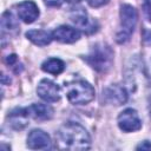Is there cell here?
<instances>
[{
    "instance_id": "cell-10",
    "label": "cell",
    "mask_w": 151,
    "mask_h": 151,
    "mask_svg": "<svg viewBox=\"0 0 151 151\" xmlns=\"http://www.w3.org/2000/svg\"><path fill=\"white\" fill-rule=\"evenodd\" d=\"M52 37L53 39H55L59 42L63 44H72L74 41H77L80 38V32L77 28H73L71 26H59L57 27L53 32H52Z\"/></svg>"
},
{
    "instance_id": "cell-16",
    "label": "cell",
    "mask_w": 151,
    "mask_h": 151,
    "mask_svg": "<svg viewBox=\"0 0 151 151\" xmlns=\"http://www.w3.org/2000/svg\"><path fill=\"white\" fill-rule=\"evenodd\" d=\"M1 31H2V35L7 34H12V33H17L18 32V22L15 21L14 17L12 15L11 12H5L1 17Z\"/></svg>"
},
{
    "instance_id": "cell-23",
    "label": "cell",
    "mask_w": 151,
    "mask_h": 151,
    "mask_svg": "<svg viewBox=\"0 0 151 151\" xmlns=\"http://www.w3.org/2000/svg\"><path fill=\"white\" fill-rule=\"evenodd\" d=\"M66 1H70V2H78V1H80V0H66Z\"/></svg>"
},
{
    "instance_id": "cell-12",
    "label": "cell",
    "mask_w": 151,
    "mask_h": 151,
    "mask_svg": "<svg viewBox=\"0 0 151 151\" xmlns=\"http://www.w3.org/2000/svg\"><path fill=\"white\" fill-rule=\"evenodd\" d=\"M26 111L34 120H48L53 117V109L47 104H32L26 107Z\"/></svg>"
},
{
    "instance_id": "cell-3",
    "label": "cell",
    "mask_w": 151,
    "mask_h": 151,
    "mask_svg": "<svg viewBox=\"0 0 151 151\" xmlns=\"http://www.w3.org/2000/svg\"><path fill=\"white\" fill-rule=\"evenodd\" d=\"M120 26L116 35V40L119 44L126 42L134 31L137 24V11L133 6L124 4L120 6Z\"/></svg>"
},
{
    "instance_id": "cell-1",
    "label": "cell",
    "mask_w": 151,
    "mask_h": 151,
    "mask_svg": "<svg viewBox=\"0 0 151 151\" xmlns=\"http://www.w3.org/2000/svg\"><path fill=\"white\" fill-rule=\"evenodd\" d=\"M58 138L63 147L70 150H87L91 145V138L86 129L73 122L65 123L60 126Z\"/></svg>"
},
{
    "instance_id": "cell-13",
    "label": "cell",
    "mask_w": 151,
    "mask_h": 151,
    "mask_svg": "<svg viewBox=\"0 0 151 151\" xmlns=\"http://www.w3.org/2000/svg\"><path fill=\"white\" fill-rule=\"evenodd\" d=\"M8 122L9 125L14 130H22L28 124V113L26 111V107L24 109H15L8 114Z\"/></svg>"
},
{
    "instance_id": "cell-15",
    "label": "cell",
    "mask_w": 151,
    "mask_h": 151,
    "mask_svg": "<svg viewBox=\"0 0 151 151\" xmlns=\"http://www.w3.org/2000/svg\"><path fill=\"white\" fill-rule=\"evenodd\" d=\"M41 68L42 71L47 73L57 76V74H60L65 70V64L59 58H50L41 64Z\"/></svg>"
},
{
    "instance_id": "cell-19",
    "label": "cell",
    "mask_w": 151,
    "mask_h": 151,
    "mask_svg": "<svg viewBox=\"0 0 151 151\" xmlns=\"http://www.w3.org/2000/svg\"><path fill=\"white\" fill-rule=\"evenodd\" d=\"M64 1L65 0H44L45 5H47L48 7H60Z\"/></svg>"
},
{
    "instance_id": "cell-6",
    "label": "cell",
    "mask_w": 151,
    "mask_h": 151,
    "mask_svg": "<svg viewBox=\"0 0 151 151\" xmlns=\"http://www.w3.org/2000/svg\"><path fill=\"white\" fill-rule=\"evenodd\" d=\"M37 93L47 103H57L60 99V87L50 79H42L38 84Z\"/></svg>"
},
{
    "instance_id": "cell-2",
    "label": "cell",
    "mask_w": 151,
    "mask_h": 151,
    "mask_svg": "<svg viewBox=\"0 0 151 151\" xmlns=\"http://www.w3.org/2000/svg\"><path fill=\"white\" fill-rule=\"evenodd\" d=\"M66 97L73 105H84L93 100L94 88L85 80H74L65 84Z\"/></svg>"
},
{
    "instance_id": "cell-5",
    "label": "cell",
    "mask_w": 151,
    "mask_h": 151,
    "mask_svg": "<svg viewBox=\"0 0 151 151\" xmlns=\"http://www.w3.org/2000/svg\"><path fill=\"white\" fill-rule=\"evenodd\" d=\"M118 126L124 132L138 131L142 127V122L136 110L126 109L118 116Z\"/></svg>"
},
{
    "instance_id": "cell-17",
    "label": "cell",
    "mask_w": 151,
    "mask_h": 151,
    "mask_svg": "<svg viewBox=\"0 0 151 151\" xmlns=\"http://www.w3.org/2000/svg\"><path fill=\"white\" fill-rule=\"evenodd\" d=\"M143 11H144V15L147 19V21L151 22V0H144Z\"/></svg>"
},
{
    "instance_id": "cell-21",
    "label": "cell",
    "mask_w": 151,
    "mask_h": 151,
    "mask_svg": "<svg viewBox=\"0 0 151 151\" xmlns=\"http://www.w3.org/2000/svg\"><path fill=\"white\" fill-rule=\"evenodd\" d=\"M18 61V58H17V55L15 54H11V55H8L7 58H6V63L8 64V65H14L15 63Z\"/></svg>"
},
{
    "instance_id": "cell-14",
    "label": "cell",
    "mask_w": 151,
    "mask_h": 151,
    "mask_svg": "<svg viewBox=\"0 0 151 151\" xmlns=\"http://www.w3.org/2000/svg\"><path fill=\"white\" fill-rule=\"evenodd\" d=\"M26 38L38 46H46L53 39L52 34L44 29H29L26 32Z\"/></svg>"
},
{
    "instance_id": "cell-7",
    "label": "cell",
    "mask_w": 151,
    "mask_h": 151,
    "mask_svg": "<svg viewBox=\"0 0 151 151\" xmlns=\"http://www.w3.org/2000/svg\"><path fill=\"white\" fill-rule=\"evenodd\" d=\"M27 146L32 150H46L51 147V138L42 130H32L27 136Z\"/></svg>"
},
{
    "instance_id": "cell-20",
    "label": "cell",
    "mask_w": 151,
    "mask_h": 151,
    "mask_svg": "<svg viewBox=\"0 0 151 151\" xmlns=\"http://www.w3.org/2000/svg\"><path fill=\"white\" fill-rule=\"evenodd\" d=\"M137 150H151V143L147 140H144L143 143H140L139 145H137L136 147Z\"/></svg>"
},
{
    "instance_id": "cell-18",
    "label": "cell",
    "mask_w": 151,
    "mask_h": 151,
    "mask_svg": "<svg viewBox=\"0 0 151 151\" xmlns=\"http://www.w3.org/2000/svg\"><path fill=\"white\" fill-rule=\"evenodd\" d=\"M91 7H101L109 2V0H86Z\"/></svg>"
},
{
    "instance_id": "cell-22",
    "label": "cell",
    "mask_w": 151,
    "mask_h": 151,
    "mask_svg": "<svg viewBox=\"0 0 151 151\" xmlns=\"http://www.w3.org/2000/svg\"><path fill=\"white\" fill-rule=\"evenodd\" d=\"M144 39H145V41H146L147 44H150V45H151V32H147V33L145 34Z\"/></svg>"
},
{
    "instance_id": "cell-8",
    "label": "cell",
    "mask_w": 151,
    "mask_h": 151,
    "mask_svg": "<svg viewBox=\"0 0 151 151\" xmlns=\"http://www.w3.org/2000/svg\"><path fill=\"white\" fill-rule=\"evenodd\" d=\"M71 19L80 29H83L87 34H91V33L97 31V27H98L97 21L91 19L87 15V13L83 11V8L78 9V11H74L71 15Z\"/></svg>"
},
{
    "instance_id": "cell-11",
    "label": "cell",
    "mask_w": 151,
    "mask_h": 151,
    "mask_svg": "<svg viewBox=\"0 0 151 151\" xmlns=\"http://www.w3.org/2000/svg\"><path fill=\"white\" fill-rule=\"evenodd\" d=\"M103 96L109 103L114 105H122L127 100V93L125 88L118 85H111L106 87L103 91Z\"/></svg>"
},
{
    "instance_id": "cell-9",
    "label": "cell",
    "mask_w": 151,
    "mask_h": 151,
    "mask_svg": "<svg viewBox=\"0 0 151 151\" xmlns=\"http://www.w3.org/2000/svg\"><path fill=\"white\" fill-rule=\"evenodd\" d=\"M18 15L19 18L26 22V24H32L34 22L38 17H39V8L35 2L28 0V1H22L17 6Z\"/></svg>"
},
{
    "instance_id": "cell-4",
    "label": "cell",
    "mask_w": 151,
    "mask_h": 151,
    "mask_svg": "<svg viewBox=\"0 0 151 151\" xmlns=\"http://www.w3.org/2000/svg\"><path fill=\"white\" fill-rule=\"evenodd\" d=\"M86 63L98 72H106L113 61L112 50L103 44H98L92 47L91 52L84 58Z\"/></svg>"
}]
</instances>
